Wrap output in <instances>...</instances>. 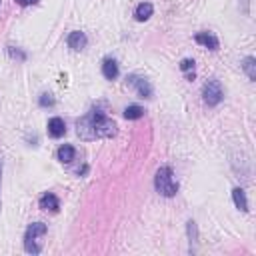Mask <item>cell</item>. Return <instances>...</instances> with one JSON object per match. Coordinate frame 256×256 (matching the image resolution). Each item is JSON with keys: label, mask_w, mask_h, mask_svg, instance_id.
<instances>
[{"label": "cell", "mask_w": 256, "mask_h": 256, "mask_svg": "<svg viewBox=\"0 0 256 256\" xmlns=\"http://www.w3.org/2000/svg\"><path fill=\"white\" fill-rule=\"evenodd\" d=\"M76 134L82 140L112 138L116 136V124L100 108H92L76 120Z\"/></svg>", "instance_id": "obj_1"}, {"label": "cell", "mask_w": 256, "mask_h": 256, "mask_svg": "<svg viewBox=\"0 0 256 256\" xmlns=\"http://www.w3.org/2000/svg\"><path fill=\"white\" fill-rule=\"evenodd\" d=\"M154 188L160 196H166V198L174 196L178 192V182L174 180V172L170 166L158 168V172L154 176Z\"/></svg>", "instance_id": "obj_2"}, {"label": "cell", "mask_w": 256, "mask_h": 256, "mask_svg": "<svg viewBox=\"0 0 256 256\" xmlns=\"http://www.w3.org/2000/svg\"><path fill=\"white\" fill-rule=\"evenodd\" d=\"M46 224L44 222H32L26 232H24V250L30 252V254H40L42 250V244L38 242V238L46 234Z\"/></svg>", "instance_id": "obj_3"}, {"label": "cell", "mask_w": 256, "mask_h": 256, "mask_svg": "<svg viewBox=\"0 0 256 256\" xmlns=\"http://www.w3.org/2000/svg\"><path fill=\"white\" fill-rule=\"evenodd\" d=\"M222 98H224V90H222V84H220L218 80H208L206 84H204V88H202L204 104L218 106L220 102H222Z\"/></svg>", "instance_id": "obj_4"}, {"label": "cell", "mask_w": 256, "mask_h": 256, "mask_svg": "<svg viewBox=\"0 0 256 256\" xmlns=\"http://www.w3.org/2000/svg\"><path fill=\"white\" fill-rule=\"evenodd\" d=\"M126 84H128V86H132L140 98H152V92H154V90H152V84L144 76H138V74L126 76Z\"/></svg>", "instance_id": "obj_5"}, {"label": "cell", "mask_w": 256, "mask_h": 256, "mask_svg": "<svg viewBox=\"0 0 256 256\" xmlns=\"http://www.w3.org/2000/svg\"><path fill=\"white\" fill-rule=\"evenodd\" d=\"M194 40L198 44H202L204 48H208V50H218L220 48V42H218V38L214 36L212 32H196Z\"/></svg>", "instance_id": "obj_6"}, {"label": "cell", "mask_w": 256, "mask_h": 256, "mask_svg": "<svg viewBox=\"0 0 256 256\" xmlns=\"http://www.w3.org/2000/svg\"><path fill=\"white\" fill-rule=\"evenodd\" d=\"M48 134L52 136V138H62L66 134V122L62 120L60 116H54L48 120Z\"/></svg>", "instance_id": "obj_7"}, {"label": "cell", "mask_w": 256, "mask_h": 256, "mask_svg": "<svg viewBox=\"0 0 256 256\" xmlns=\"http://www.w3.org/2000/svg\"><path fill=\"white\" fill-rule=\"evenodd\" d=\"M38 204H40L42 210H50V212H58V208H60V200H58V196L52 194V192L42 194Z\"/></svg>", "instance_id": "obj_8"}, {"label": "cell", "mask_w": 256, "mask_h": 256, "mask_svg": "<svg viewBox=\"0 0 256 256\" xmlns=\"http://www.w3.org/2000/svg\"><path fill=\"white\" fill-rule=\"evenodd\" d=\"M88 44V38H86V34L84 32H80V30H74V32H70L68 34V46H70L72 50H82L84 46Z\"/></svg>", "instance_id": "obj_9"}, {"label": "cell", "mask_w": 256, "mask_h": 256, "mask_svg": "<svg viewBox=\"0 0 256 256\" xmlns=\"http://www.w3.org/2000/svg\"><path fill=\"white\" fill-rule=\"evenodd\" d=\"M152 12H154V6H152L150 2H140L138 6H136V10H134V18L138 22H146L152 16Z\"/></svg>", "instance_id": "obj_10"}, {"label": "cell", "mask_w": 256, "mask_h": 256, "mask_svg": "<svg viewBox=\"0 0 256 256\" xmlns=\"http://www.w3.org/2000/svg\"><path fill=\"white\" fill-rule=\"evenodd\" d=\"M102 74H104L106 80H116V76H118V62L114 58H104V62H102Z\"/></svg>", "instance_id": "obj_11"}, {"label": "cell", "mask_w": 256, "mask_h": 256, "mask_svg": "<svg viewBox=\"0 0 256 256\" xmlns=\"http://www.w3.org/2000/svg\"><path fill=\"white\" fill-rule=\"evenodd\" d=\"M56 156H58V160H60L62 164H70V162L74 160V156H76V150H74V146H70V144H62V146L58 148V152H56Z\"/></svg>", "instance_id": "obj_12"}, {"label": "cell", "mask_w": 256, "mask_h": 256, "mask_svg": "<svg viewBox=\"0 0 256 256\" xmlns=\"http://www.w3.org/2000/svg\"><path fill=\"white\" fill-rule=\"evenodd\" d=\"M232 200H234V204H236L238 210L248 212V200H246V194H244L242 188H234L232 190Z\"/></svg>", "instance_id": "obj_13"}, {"label": "cell", "mask_w": 256, "mask_h": 256, "mask_svg": "<svg viewBox=\"0 0 256 256\" xmlns=\"http://www.w3.org/2000/svg\"><path fill=\"white\" fill-rule=\"evenodd\" d=\"M144 116V108L138 106V104H130L124 108V118L126 120H138V118Z\"/></svg>", "instance_id": "obj_14"}, {"label": "cell", "mask_w": 256, "mask_h": 256, "mask_svg": "<svg viewBox=\"0 0 256 256\" xmlns=\"http://www.w3.org/2000/svg\"><path fill=\"white\" fill-rule=\"evenodd\" d=\"M242 70L246 72V76L254 82L256 80V60L252 58V56H246L244 60H242Z\"/></svg>", "instance_id": "obj_15"}, {"label": "cell", "mask_w": 256, "mask_h": 256, "mask_svg": "<svg viewBox=\"0 0 256 256\" xmlns=\"http://www.w3.org/2000/svg\"><path fill=\"white\" fill-rule=\"evenodd\" d=\"M38 104H40L42 108H50V106H54V96H52V94H48V92L40 94V98H38Z\"/></svg>", "instance_id": "obj_16"}, {"label": "cell", "mask_w": 256, "mask_h": 256, "mask_svg": "<svg viewBox=\"0 0 256 256\" xmlns=\"http://www.w3.org/2000/svg\"><path fill=\"white\" fill-rule=\"evenodd\" d=\"M8 54L12 58H18V60H26V52H22V50L14 48V46H8Z\"/></svg>", "instance_id": "obj_17"}, {"label": "cell", "mask_w": 256, "mask_h": 256, "mask_svg": "<svg viewBox=\"0 0 256 256\" xmlns=\"http://www.w3.org/2000/svg\"><path fill=\"white\" fill-rule=\"evenodd\" d=\"M180 70H182V72L194 70V60H192V58H184V60L180 62Z\"/></svg>", "instance_id": "obj_18"}, {"label": "cell", "mask_w": 256, "mask_h": 256, "mask_svg": "<svg viewBox=\"0 0 256 256\" xmlns=\"http://www.w3.org/2000/svg\"><path fill=\"white\" fill-rule=\"evenodd\" d=\"M18 6H30V4H38V0H14Z\"/></svg>", "instance_id": "obj_19"}, {"label": "cell", "mask_w": 256, "mask_h": 256, "mask_svg": "<svg viewBox=\"0 0 256 256\" xmlns=\"http://www.w3.org/2000/svg\"><path fill=\"white\" fill-rule=\"evenodd\" d=\"M0 182H2V162H0ZM0 208H2V202H0Z\"/></svg>", "instance_id": "obj_20"}]
</instances>
